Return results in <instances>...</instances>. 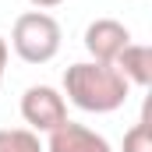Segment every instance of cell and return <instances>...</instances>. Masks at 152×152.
<instances>
[{
	"label": "cell",
	"mask_w": 152,
	"mask_h": 152,
	"mask_svg": "<svg viewBox=\"0 0 152 152\" xmlns=\"http://www.w3.org/2000/svg\"><path fill=\"white\" fill-rule=\"evenodd\" d=\"M131 85L120 78L113 64L81 60L64 71V96L85 113H113L127 103Z\"/></svg>",
	"instance_id": "obj_1"
},
{
	"label": "cell",
	"mask_w": 152,
	"mask_h": 152,
	"mask_svg": "<svg viewBox=\"0 0 152 152\" xmlns=\"http://www.w3.org/2000/svg\"><path fill=\"white\" fill-rule=\"evenodd\" d=\"M60 21L46 11H25L14 18V28H11V46L14 53L25 60V64H50L57 53H60Z\"/></svg>",
	"instance_id": "obj_2"
},
{
	"label": "cell",
	"mask_w": 152,
	"mask_h": 152,
	"mask_svg": "<svg viewBox=\"0 0 152 152\" xmlns=\"http://www.w3.org/2000/svg\"><path fill=\"white\" fill-rule=\"evenodd\" d=\"M21 117L28 124V131H57L60 124H67V99L50 88V85H32L21 96Z\"/></svg>",
	"instance_id": "obj_3"
},
{
	"label": "cell",
	"mask_w": 152,
	"mask_h": 152,
	"mask_svg": "<svg viewBox=\"0 0 152 152\" xmlns=\"http://www.w3.org/2000/svg\"><path fill=\"white\" fill-rule=\"evenodd\" d=\"M131 42L127 25H120L117 18H96L88 28H85V50L92 53V60L99 64H113L117 53Z\"/></svg>",
	"instance_id": "obj_4"
},
{
	"label": "cell",
	"mask_w": 152,
	"mask_h": 152,
	"mask_svg": "<svg viewBox=\"0 0 152 152\" xmlns=\"http://www.w3.org/2000/svg\"><path fill=\"white\" fill-rule=\"evenodd\" d=\"M46 152H113V145H110L99 131L67 120V124H60L57 131H50Z\"/></svg>",
	"instance_id": "obj_5"
},
{
	"label": "cell",
	"mask_w": 152,
	"mask_h": 152,
	"mask_svg": "<svg viewBox=\"0 0 152 152\" xmlns=\"http://www.w3.org/2000/svg\"><path fill=\"white\" fill-rule=\"evenodd\" d=\"M113 67L120 71V78L127 81V85H149L152 81V50L145 42H127L120 53H117Z\"/></svg>",
	"instance_id": "obj_6"
},
{
	"label": "cell",
	"mask_w": 152,
	"mask_h": 152,
	"mask_svg": "<svg viewBox=\"0 0 152 152\" xmlns=\"http://www.w3.org/2000/svg\"><path fill=\"white\" fill-rule=\"evenodd\" d=\"M0 152H46L36 131L28 127H0Z\"/></svg>",
	"instance_id": "obj_7"
},
{
	"label": "cell",
	"mask_w": 152,
	"mask_h": 152,
	"mask_svg": "<svg viewBox=\"0 0 152 152\" xmlns=\"http://www.w3.org/2000/svg\"><path fill=\"white\" fill-rule=\"evenodd\" d=\"M124 152H152V127L145 117L124 134Z\"/></svg>",
	"instance_id": "obj_8"
},
{
	"label": "cell",
	"mask_w": 152,
	"mask_h": 152,
	"mask_svg": "<svg viewBox=\"0 0 152 152\" xmlns=\"http://www.w3.org/2000/svg\"><path fill=\"white\" fill-rule=\"evenodd\" d=\"M7 57H11V46H7V39L0 36V85H4V67H7Z\"/></svg>",
	"instance_id": "obj_9"
},
{
	"label": "cell",
	"mask_w": 152,
	"mask_h": 152,
	"mask_svg": "<svg viewBox=\"0 0 152 152\" xmlns=\"http://www.w3.org/2000/svg\"><path fill=\"white\" fill-rule=\"evenodd\" d=\"M36 11H50V7H57V4H64V0H28Z\"/></svg>",
	"instance_id": "obj_10"
}]
</instances>
